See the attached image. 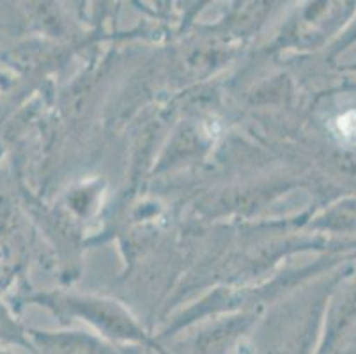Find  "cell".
<instances>
[{
    "instance_id": "obj_1",
    "label": "cell",
    "mask_w": 356,
    "mask_h": 354,
    "mask_svg": "<svg viewBox=\"0 0 356 354\" xmlns=\"http://www.w3.org/2000/svg\"><path fill=\"white\" fill-rule=\"evenodd\" d=\"M333 133L341 142L356 145V110H348L333 121Z\"/></svg>"
}]
</instances>
